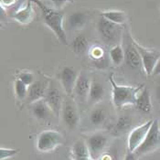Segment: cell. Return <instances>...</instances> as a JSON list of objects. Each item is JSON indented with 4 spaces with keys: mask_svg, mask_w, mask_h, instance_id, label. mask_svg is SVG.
I'll use <instances>...</instances> for the list:
<instances>
[{
    "mask_svg": "<svg viewBox=\"0 0 160 160\" xmlns=\"http://www.w3.org/2000/svg\"><path fill=\"white\" fill-rule=\"evenodd\" d=\"M88 44H89L88 39L84 35H78L72 39L71 47L74 53L81 55L86 51Z\"/></svg>",
    "mask_w": 160,
    "mask_h": 160,
    "instance_id": "21",
    "label": "cell"
},
{
    "mask_svg": "<svg viewBox=\"0 0 160 160\" xmlns=\"http://www.w3.org/2000/svg\"><path fill=\"white\" fill-rule=\"evenodd\" d=\"M108 143V138L103 133L97 132L90 136L86 140L87 147L90 152V156L93 160L98 159L102 154L104 148Z\"/></svg>",
    "mask_w": 160,
    "mask_h": 160,
    "instance_id": "10",
    "label": "cell"
},
{
    "mask_svg": "<svg viewBox=\"0 0 160 160\" xmlns=\"http://www.w3.org/2000/svg\"><path fill=\"white\" fill-rule=\"evenodd\" d=\"M19 149H9V148H1L0 149V159H8L14 156H16L18 153Z\"/></svg>",
    "mask_w": 160,
    "mask_h": 160,
    "instance_id": "29",
    "label": "cell"
},
{
    "mask_svg": "<svg viewBox=\"0 0 160 160\" xmlns=\"http://www.w3.org/2000/svg\"><path fill=\"white\" fill-rule=\"evenodd\" d=\"M49 81L47 80H37L31 85L28 86V95H27V102L28 103H33L38 100L44 98L45 92L47 88L49 86Z\"/></svg>",
    "mask_w": 160,
    "mask_h": 160,
    "instance_id": "14",
    "label": "cell"
},
{
    "mask_svg": "<svg viewBox=\"0 0 160 160\" xmlns=\"http://www.w3.org/2000/svg\"><path fill=\"white\" fill-rule=\"evenodd\" d=\"M132 123L131 117H129L128 115H122L118 118L117 122L114 125V130L118 133H122L126 131Z\"/></svg>",
    "mask_w": 160,
    "mask_h": 160,
    "instance_id": "26",
    "label": "cell"
},
{
    "mask_svg": "<svg viewBox=\"0 0 160 160\" xmlns=\"http://www.w3.org/2000/svg\"><path fill=\"white\" fill-rule=\"evenodd\" d=\"M160 148V127L158 120H154L144 142L134 152L137 157L150 153Z\"/></svg>",
    "mask_w": 160,
    "mask_h": 160,
    "instance_id": "5",
    "label": "cell"
},
{
    "mask_svg": "<svg viewBox=\"0 0 160 160\" xmlns=\"http://www.w3.org/2000/svg\"><path fill=\"white\" fill-rule=\"evenodd\" d=\"M16 0H1V3L2 5H5V6H10Z\"/></svg>",
    "mask_w": 160,
    "mask_h": 160,
    "instance_id": "34",
    "label": "cell"
},
{
    "mask_svg": "<svg viewBox=\"0 0 160 160\" xmlns=\"http://www.w3.org/2000/svg\"><path fill=\"white\" fill-rule=\"evenodd\" d=\"M123 48L124 51V63L133 70L143 68L140 53L135 46L134 39L131 38L127 29L123 34Z\"/></svg>",
    "mask_w": 160,
    "mask_h": 160,
    "instance_id": "4",
    "label": "cell"
},
{
    "mask_svg": "<svg viewBox=\"0 0 160 160\" xmlns=\"http://www.w3.org/2000/svg\"><path fill=\"white\" fill-rule=\"evenodd\" d=\"M78 76L79 74L72 67L66 66L62 70L60 73V80L67 96H71L73 94L74 86L77 82Z\"/></svg>",
    "mask_w": 160,
    "mask_h": 160,
    "instance_id": "12",
    "label": "cell"
},
{
    "mask_svg": "<svg viewBox=\"0 0 160 160\" xmlns=\"http://www.w3.org/2000/svg\"><path fill=\"white\" fill-rule=\"evenodd\" d=\"M90 59L92 65L99 70H104L109 67L110 57L106 51L100 46H94L90 50Z\"/></svg>",
    "mask_w": 160,
    "mask_h": 160,
    "instance_id": "15",
    "label": "cell"
},
{
    "mask_svg": "<svg viewBox=\"0 0 160 160\" xmlns=\"http://www.w3.org/2000/svg\"><path fill=\"white\" fill-rule=\"evenodd\" d=\"M14 89H15V93H16L17 97L19 100H24V99L27 98L28 86L26 85L24 82H22L19 79L15 81Z\"/></svg>",
    "mask_w": 160,
    "mask_h": 160,
    "instance_id": "27",
    "label": "cell"
},
{
    "mask_svg": "<svg viewBox=\"0 0 160 160\" xmlns=\"http://www.w3.org/2000/svg\"><path fill=\"white\" fill-rule=\"evenodd\" d=\"M87 20H88V16L85 13L76 11L72 13L67 18L66 25L68 28L72 30H79L82 29L86 25Z\"/></svg>",
    "mask_w": 160,
    "mask_h": 160,
    "instance_id": "18",
    "label": "cell"
},
{
    "mask_svg": "<svg viewBox=\"0 0 160 160\" xmlns=\"http://www.w3.org/2000/svg\"><path fill=\"white\" fill-rule=\"evenodd\" d=\"M112 91V102L115 107L121 108L124 105L134 104L136 103V98L138 93L144 88V85L138 86H125V85H119L115 82L112 74H110L108 77Z\"/></svg>",
    "mask_w": 160,
    "mask_h": 160,
    "instance_id": "2",
    "label": "cell"
},
{
    "mask_svg": "<svg viewBox=\"0 0 160 160\" xmlns=\"http://www.w3.org/2000/svg\"><path fill=\"white\" fill-rule=\"evenodd\" d=\"M62 119L65 125L71 130L75 129L80 122V115L77 107L71 96H67V98L64 100L62 106Z\"/></svg>",
    "mask_w": 160,
    "mask_h": 160,
    "instance_id": "9",
    "label": "cell"
},
{
    "mask_svg": "<svg viewBox=\"0 0 160 160\" xmlns=\"http://www.w3.org/2000/svg\"><path fill=\"white\" fill-rule=\"evenodd\" d=\"M40 8L44 23L51 29L55 36L64 45H68L67 36L63 28V14L56 8H49L41 0H30Z\"/></svg>",
    "mask_w": 160,
    "mask_h": 160,
    "instance_id": "1",
    "label": "cell"
},
{
    "mask_svg": "<svg viewBox=\"0 0 160 160\" xmlns=\"http://www.w3.org/2000/svg\"><path fill=\"white\" fill-rule=\"evenodd\" d=\"M18 79L22 82H24L26 85H28V86L31 85L36 81L34 74L32 73V72H21V73L19 74V76H18Z\"/></svg>",
    "mask_w": 160,
    "mask_h": 160,
    "instance_id": "28",
    "label": "cell"
},
{
    "mask_svg": "<svg viewBox=\"0 0 160 160\" xmlns=\"http://www.w3.org/2000/svg\"><path fill=\"white\" fill-rule=\"evenodd\" d=\"M72 160H93L91 157H75L72 156Z\"/></svg>",
    "mask_w": 160,
    "mask_h": 160,
    "instance_id": "32",
    "label": "cell"
},
{
    "mask_svg": "<svg viewBox=\"0 0 160 160\" xmlns=\"http://www.w3.org/2000/svg\"><path fill=\"white\" fill-rule=\"evenodd\" d=\"M160 74V60L158 62V64L156 65L155 67V70L153 72V74L152 75H159Z\"/></svg>",
    "mask_w": 160,
    "mask_h": 160,
    "instance_id": "33",
    "label": "cell"
},
{
    "mask_svg": "<svg viewBox=\"0 0 160 160\" xmlns=\"http://www.w3.org/2000/svg\"><path fill=\"white\" fill-rule=\"evenodd\" d=\"M99 35L103 42L109 45H117L122 37L121 25L115 24L101 16L97 23Z\"/></svg>",
    "mask_w": 160,
    "mask_h": 160,
    "instance_id": "3",
    "label": "cell"
},
{
    "mask_svg": "<svg viewBox=\"0 0 160 160\" xmlns=\"http://www.w3.org/2000/svg\"><path fill=\"white\" fill-rule=\"evenodd\" d=\"M104 94H105V90L102 83L99 82L97 81H92L89 92L88 102L90 104L97 103L102 100V98L104 97Z\"/></svg>",
    "mask_w": 160,
    "mask_h": 160,
    "instance_id": "19",
    "label": "cell"
},
{
    "mask_svg": "<svg viewBox=\"0 0 160 160\" xmlns=\"http://www.w3.org/2000/svg\"><path fill=\"white\" fill-rule=\"evenodd\" d=\"M156 97L158 99V102L160 103V83L157 87V90H156Z\"/></svg>",
    "mask_w": 160,
    "mask_h": 160,
    "instance_id": "35",
    "label": "cell"
},
{
    "mask_svg": "<svg viewBox=\"0 0 160 160\" xmlns=\"http://www.w3.org/2000/svg\"><path fill=\"white\" fill-rule=\"evenodd\" d=\"M134 44L140 53L142 63H143V69L145 72L148 76L152 75L156 65L160 60V52L157 50H150V49H146L142 47L140 44H138L135 40H134Z\"/></svg>",
    "mask_w": 160,
    "mask_h": 160,
    "instance_id": "8",
    "label": "cell"
},
{
    "mask_svg": "<svg viewBox=\"0 0 160 160\" xmlns=\"http://www.w3.org/2000/svg\"><path fill=\"white\" fill-rule=\"evenodd\" d=\"M102 17L104 18L108 19L109 21L113 22L115 24L122 25L126 20V15L123 11L119 10H108V11H103L100 14Z\"/></svg>",
    "mask_w": 160,
    "mask_h": 160,
    "instance_id": "23",
    "label": "cell"
},
{
    "mask_svg": "<svg viewBox=\"0 0 160 160\" xmlns=\"http://www.w3.org/2000/svg\"><path fill=\"white\" fill-rule=\"evenodd\" d=\"M51 2H52L54 8L56 9H60V8H62L63 6H65L66 4L73 2V0H51Z\"/></svg>",
    "mask_w": 160,
    "mask_h": 160,
    "instance_id": "30",
    "label": "cell"
},
{
    "mask_svg": "<svg viewBox=\"0 0 160 160\" xmlns=\"http://www.w3.org/2000/svg\"><path fill=\"white\" fill-rule=\"evenodd\" d=\"M43 99L48 103V105L54 112V114L59 116L60 112L62 110L64 100H63V95L61 90L53 81L49 82V86L47 88L45 96Z\"/></svg>",
    "mask_w": 160,
    "mask_h": 160,
    "instance_id": "7",
    "label": "cell"
},
{
    "mask_svg": "<svg viewBox=\"0 0 160 160\" xmlns=\"http://www.w3.org/2000/svg\"><path fill=\"white\" fill-rule=\"evenodd\" d=\"M31 111L37 119L42 121L49 120L52 116V114H54V112L50 109V107L44 99L38 100L37 102L31 103Z\"/></svg>",
    "mask_w": 160,
    "mask_h": 160,
    "instance_id": "16",
    "label": "cell"
},
{
    "mask_svg": "<svg viewBox=\"0 0 160 160\" xmlns=\"http://www.w3.org/2000/svg\"><path fill=\"white\" fill-rule=\"evenodd\" d=\"M109 57L113 65L120 66L123 62H124V51L123 46H121L120 44L112 46L109 51Z\"/></svg>",
    "mask_w": 160,
    "mask_h": 160,
    "instance_id": "22",
    "label": "cell"
},
{
    "mask_svg": "<svg viewBox=\"0 0 160 160\" xmlns=\"http://www.w3.org/2000/svg\"><path fill=\"white\" fill-rule=\"evenodd\" d=\"M65 142V138L59 131L45 130L37 139V148L40 152H49Z\"/></svg>",
    "mask_w": 160,
    "mask_h": 160,
    "instance_id": "6",
    "label": "cell"
},
{
    "mask_svg": "<svg viewBox=\"0 0 160 160\" xmlns=\"http://www.w3.org/2000/svg\"><path fill=\"white\" fill-rule=\"evenodd\" d=\"M136 158H137V156H136L134 152H130V151H129V152L125 155L124 159L123 160H136Z\"/></svg>",
    "mask_w": 160,
    "mask_h": 160,
    "instance_id": "31",
    "label": "cell"
},
{
    "mask_svg": "<svg viewBox=\"0 0 160 160\" xmlns=\"http://www.w3.org/2000/svg\"><path fill=\"white\" fill-rule=\"evenodd\" d=\"M152 123H153V121L151 120L148 121L147 123H143L140 126L135 128L129 134L128 140H127V146H128V150L130 152H135L136 149L142 145Z\"/></svg>",
    "mask_w": 160,
    "mask_h": 160,
    "instance_id": "11",
    "label": "cell"
},
{
    "mask_svg": "<svg viewBox=\"0 0 160 160\" xmlns=\"http://www.w3.org/2000/svg\"><path fill=\"white\" fill-rule=\"evenodd\" d=\"M71 154L75 157H91L87 144L82 140H79L74 144Z\"/></svg>",
    "mask_w": 160,
    "mask_h": 160,
    "instance_id": "24",
    "label": "cell"
},
{
    "mask_svg": "<svg viewBox=\"0 0 160 160\" xmlns=\"http://www.w3.org/2000/svg\"><path fill=\"white\" fill-rule=\"evenodd\" d=\"M91 85H92V82L88 74L83 72H80L74 86L73 95L82 102L88 101Z\"/></svg>",
    "mask_w": 160,
    "mask_h": 160,
    "instance_id": "13",
    "label": "cell"
},
{
    "mask_svg": "<svg viewBox=\"0 0 160 160\" xmlns=\"http://www.w3.org/2000/svg\"><path fill=\"white\" fill-rule=\"evenodd\" d=\"M106 119V112L102 108H95L90 114V121L93 125H101Z\"/></svg>",
    "mask_w": 160,
    "mask_h": 160,
    "instance_id": "25",
    "label": "cell"
},
{
    "mask_svg": "<svg viewBox=\"0 0 160 160\" xmlns=\"http://www.w3.org/2000/svg\"><path fill=\"white\" fill-rule=\"evenodd\" d=\"M31 1L28 0L27 6L24 8L18 10L17 12H15L12 15V18L14 19H16L18 22L21 23V24H28L32 20L33 18V9H32V5H31Z\"/></svg>",
    "mask_w": 160,
    "mask_h": 160,
    "instance_id": "20",
    "label": "cell"
},
{
    "mask_svg": "<svg viewBox=\"0 0 160 160\" xmlns=\"http://www.w3.org/2000/svg\"><path fill=\"white\" fill-rule=\"evenodd\" d=\"M135 105L136 109L143 113H150L152 112L153 106L151 102L150 92L147 87H144L138 93Z\"/></svg>",
    "mask_w": 160,
    "mask_h": 160,
    "instance_id": "17",
    "label": "cell"
}]
</instances>
